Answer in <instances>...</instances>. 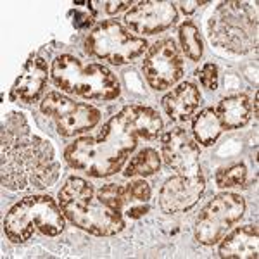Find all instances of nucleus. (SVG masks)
<instances>
[{"instance_id": "obj_6", "label": "nucleus", "mask_w": 259, "mask_h": 259, "mask_svg": "<svg viewBox=\"0 0 259 259\" xmlns=\"http://www.w3.org/2000/svg\"><path fill=\"white\" fill-rule=\"evenodd\" d=\"M64 212L50 195H28L7 211L4 232L14 244H24L38 230L44 235L57 237L64 230Z\"/></svg>"}, {"instance_id": "obj_11", "label": "nucleus", "mask_w": 259, "mask_h": 259, "mask_svg": "<svg viewBox=\"0 0 259 259\" xmlns=\"http://www.w3.org/2000/svg\"><path fill=\"white\" fill-rule=\"evenodd\" d=\"M161 156L166 166L175 169L178 175L202 173L199 162V145L183 128H173L162 135Z\"/></svg>"}, {"instance_id": "obj_17", "label": "nucleus", "mask_w": 259, "mask_h": 259, "mask_svg": "<svg viewBox=\"0 0 259 259\" xmlns=\"http://www.w3.org/2000/svg\"><path fill=\"white\" fill-rule=\"evenodd\" d=\"M214 111L223 130H237L245 126L252 118V102L244 94L228 95L220 100Z\"/></svg>"}, {"instance_id": "obj_20", "label": "nucleus", "mask_w": 259, "mask_h": 259, "mask_svg": "<svg viewBox=\"0 0 259 259\" xmlns=\"http://www.w3.org/2000/svg\"><path fill=\"white\" fill-rule=\"evenodd\" d=\"M178 36H180V45L182 50L190 61H199L202 57L204 45L202 38H200V31L197 24L194 21H185L180 24L178 28Z\"/></svg>"}, {"instance_id": "obj_16", "label": "nucleus", "mask_w": 259, "mask_h": 259, "mask_svg": "<svg viewBox=\"0 0 259 259\" xmlns=\"http://www.w3.org/2000/svg\"><path fill=\"white\" fill-rule=\"evenodd\" d=\"M259 230L256 225H245L235 228L232 233L221 239L220 256L221 257H239L256 259L259 254Z\"/></svg>"}, {"instance_id": "obj_27", "label": "nucleus", "mask_w": 259, "mask_h": 259, "mask_svg": "<svg viewBox=\"0 0 259 259\" xmlns=\"http://www.w3.org/2000/svg\"><path fill=\"white\" fill-rule=\"evenodd\" d=\"M149 212V206H130L126 211L128 218H142L144 214Z\"/></svg>"}, {"instance_id": "obj_23", "label": "nucleus", "mask_w": 259, "mask_h": 259, "mask_svg": "<svg viewBox=\"0 0 259 259\" xmlns=\"http://www.w3.org/2000/svg\"><path fill=\"white\" fill-rule=\"evenodd\" d=\"M197 78L200 81V85L207 90H216L220 83V71L218 66L212 64V62H206L200 69H197Z\"/></svg>"}, {"instance_id": "obj_19", "label": "nucleus", "mask_w": 259, "mask_h": 259, "mask_svg": "<svg viewBox=\"0 0 259 259\" xmlns=\"http://www.w3.org/2000/svg\"><path fill=\"white\" fill-rule=\"evenodd\" d=\"M161 168V156L156 149L145 147L137 156H133L124 169V177H150Z\"/></svg>"}, {"instance_id": "obj_1", "label": "nucleus", "mask_w": 259, "mask_h": 259, "mask_svg": "<svg viewBox=\"0 0 259 259\" xmlns=\"http://www.w3.org/2000/svg\"><path fill=\"white\" fill-rule=\"evenodd\" d=\"M162 130L159 112L149 106H124L100 130L97 137H81L66 149L71 168L89 177L106 178L123 168L139 140H154Z\"/></svg>"}, {"instance_id": "obj_5", "label": "nucleus", "mask_w": 259, "mask_h": 259, "mask_svg": "<svg viewBox=\"0 0 259 259\" xmlns=\"http://www.w3.org/2000/svg\"><path fill=\"white\" fill-rule=\"evenodd\" d=\"M207 28L211 44L218 49L247 54L257 47V11L247 2L230 0L220 4Z\"/></svg>"}, {"instance_id": "obj_25", "label": "nucleus", "mask_w": 259, "mask_h": 259, "mask_svg": "<svg viewBox=\"0 0 259 259\" xmlns=\"http://www.w3.org/2000/svg\"><path fill=\"white\" fill-rule=\"evenodd\" d=\"M74 18L76 19H73V24L78 30H85V28H89L92 24V18L89 14H85V12H74Z\"/></svg>"}, {"instance_id": "obj_21", "label": "nucleus", "mask_w": 259, "mask_h": 259, "mask_svg": "<svg viewBox=\"0 0 259 259\" xmlns=\"http://www.w3.org/2000/svg\"><path fill=\"white\" fill-rule=\"evenodd\" d=\"M97 199L102 204H106L111 209L121 212L123 207L130 204L132 200L128 197L126 185H116V183H107L97 192Z\"/></svg>"}, {"instance_id": "obj_26", "label": "nucleus", "mask_w": 259, "mask_h": 259, "mask_svg": "<svg viewBox=\"0 0 259 259\" xmlns=\"http://www.w3.org/2000/svg\"><path fill=\"white\" fill-rule=\"evenodd\" d=\"M104 6H106V12L116 14V12H119L121 9H126V7L132 6V2H130V0H123V2H106Z\"/></svg>"}, {"instance_id": "obj_18", "label": "nucleus", "mask_w": 259, "mask_h": 259, "mask_svg": "<svg viewBox=\"0 0 259 259\" xmlns=\"http://www.w3.org/2000/svg\"><path fill=\"white\" fill-rule=\"evenodd\" d=\"M223 126H221L216 111L212 107L200 111L197 116L192 121V133H194V140L197 144L204 145V147H209L220 139Z\"/></svg>"}, {"instance_id": "obj_9", "label": "nucleus", "mask_w": 259, "mask_h": 259, "mask_svg": "<svg viewBox=\"0 0 259 259\" xmlns=\"http://www.w3.org/2000/svg\"><path fill=\"white\" fill-rule=\"evenodd\" d=\"M40 109L44 114L54 119L57 132L62 137H74L78 133H85L97 126L100 121V111L97 107L85 102L66 97L59 92H50L41 100Z\"/></svg>"}, {"instance_id": "obj_3", "label": "nucleus", "mask_w": 259, "mask_h": 259, "mask_svg": "<svg viewBox=\"0 0 259 259\" xmlns=\"http://www.w3.org/2000/svg\"><path fill=\"white\" fill-rule=\"evenodd\" d=\"M59 207L71 223L97 237L116 235L126 225L121 212L100 202L94 185L80 177L66 180L59 190Z\"/></svg>"}, {"instance_id": "obj_8", "label": "nucleus", "mask_w": 259, "mask_h": 259, "mask_svg": "<svg viewBox=\"0 0 259 259\" xmlns=\"http://www.w3.org/2000/svg\"><path fill=\"white\" fill-rule=\"evenodd\" d=\"M245 212V200L239 194L225 192L204 206L195 221V240L202 245H214Z\"/></svg>"}, {"instance_id": "obj_24", "label": "nucleus", "mask_w": 259, "mask_h": 259, "mask_svg": "<svg viewBox=\"0 0 259 259\" xmlns=\"http://www.w3.org/2000/svg\"><path fill=\"white\" fill-rule=\"evenodd\" d=\"M126 190H128V197L132 202H135V200L137 202H147L150 199V187L144 180H135V182L128 183Z\"/></svg>"}, {"instance_id": "obj_12", "label": "nucleus", "mask_w": 259, "mask_h": 259, "mask_svg": "<svg viewBox=\"0 0 259 259\" xmlns=\"http://www.w3.org/2000/svg\"><path fill=\"white\" fill-rule=\"evenodd\" d=\"M206 190V178L199 175H177L168 178L159 192V206L164 212H183L197 204Z\"/></svg>"}, {"instance_id": "obj_13", "label": "nucleus", "mask_w": 259, "mask_h": 259, "mask_svg": "<svg viewBox=\"0 0 259 259\" xmlns=\"http://www.w3.org/2000/svg\"><path fill=\"white\" fill-rule=\"evenodd\" d=\"M178 19V11L173 2L145 0L133 6L124 16V23L130 30L142 35H156L168 30Z\"/></svg>"}, {"instance_id": "obj_14", "label": "nucleus", "mask_w": 259, "mask_h": 259, "mask_svg": "<svg viewBox=\"0 0 259 259\" xmlns=\"http://www.w3.org/2000/svg\"><path fill=\"white\" fill-rule=\"evenodd\" d=\"M49 68L44 57L30 56L24 62L19 76L16 78L11 89V100H21V102L33 104L40 99L41 92L47 85Z\"/></svg>"}, {"instance_id": "obj_10", "label": "nucleus", "mask_w": 259, "mask_h": 259, "mask_svg": "<svg viewBox=\"0 0 259 259\" xmlns=\"http://www.w3.org/2000/svg\"><path fill=\"white\" fill-rule=\"evenodd\" d=\"M145 80L154 90H166L182 80L185 73L182 52L171 38H162L147 50L142 64Z\"/></svg>"}, {"instance_id": "obj_4", "label": "nucleus", "mask_w": 259, "mask_h": 259, "mask_svg": "<svg viewBox=\"0 0 259 259\" xmlns=\"http://www.w3.org/2000/svg\"><path fill=\"white\" fill-rule=\"evenodd\" d=\"M50 76L62 92L76 94L83 99L112 100L121 92L118 78L111 69L95 62L83 64L71 54H62L52 61Z\"/></svg>"}, {"instance_id": "obj_7", "label": "nucleus", "mask_w": 259, "mask_h": 259, "mask_svg": "<svg viewBox=\"0 0 259 259\" xmlns=\"http://www.w3.org/2000/svg\"><path fill=\"white\" fill-rule=\"evenodd\" d=\"M87 52L111 64H128L147 50V40L132 35L123 24L109 19L97 24L85 40Z\"/></svg>"}, {"instance_id": "obj_2", "label": "nucleus", "mask_w": 259, "mask_h": 259, "mask_svg": "<svg viewBox=\"0 0 259 259\" xmlns=\"http://www.w3.org/2000/svg\"><path fill=\"white\" fill-rule=\"evenodd\" d=\"M0 157L2 185L9 190L47 189L59 178L61 166L52 144L35 135L21 112L4 116Z\"/></svg>"}, {"instance_id": "obj_22", "label": "nucleus", "mask_w": 259, "mask_h": 259, "mask_svg": "<svg viewBox=\"0 0 259 259\" xmlns=\"http://www.w3.org/2000/svg\"><path fill=\"white\" fill-rule=\"evenodd\" d=\"M216 185L220 189H232V187H240L247 180V169L244 164H233L228 168H223L216 173Z\"/></svg>"}, {"instance_id": "obj_15", "label": "nucleus", "mask_w": 259, "mask_h": 259, "mask_svg": "<svg viewBox=\"0 0 259 259\" xmlns=\"http://www.w3.org/2000/svg\"><path fill=\"white\" fill-rule=\"evenodd\" d=\"M200 99L202 97H200L197 87L190 81H185L180 83L177 89L171 90L169 94H166L162 97V107H164L166 114L173 121L185 123L199 109Z\"/></svg>"}, {"instance_id": "obj_28", "label": "nucleus", "mask_w": 259, "mask_h": 259, "mask_svg": "<svg viewBox=\"0 0 259 259\" xmlns=\"http://www.w3.org/2000/svg\"><path fill=\"white\" fill-rule=\"evenodd\" d=\"M207 2H199V0H194V2H182V11L185 14H192L199 6H206Z\"/></svg>"}]
</instances>
